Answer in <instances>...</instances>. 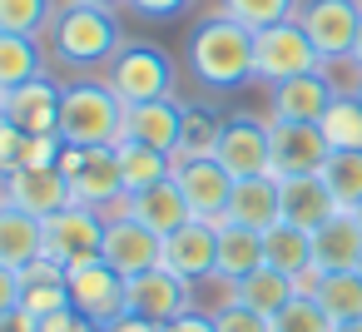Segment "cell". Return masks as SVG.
Segmentation results:
<instances>
[{"label": "cell", "instance_id": "cell-1", "mask_svg": "<svg viewBox=\"0 0 362 332\" xmlns=\"http://www.w3.org/2000/svg\"><path fill=\"white\" fill-rule=\"evenodd\" d=\"M189 70L204 90H243L253 80V30L228 16L199 20L189 35Z\"/></svg>", "mask_w": 362, "mask_h": 332}, {"label": "cell", "instance_id": "cell-2", "mask_svg": "<svg viewBox=\"0 0 362 332\" xmlns=\"http://www.w3.org/2000/svg\"><path fill=\"white\" fill-rule=\"evenodd\" d=\"M50 50L60 65L70 70H90V65H110L119 50H124V35H119V20L110 6H90V0H65L55 11L50 30H45Z\"/></svg>", "mask_w": 362, "mask_h": 332}, {"label": "cell", "instance_id": "cell-3", "mask_svg": "<svg viewBox=\"0 0 362 332\" xmlns=\"http://www.w3.org/2000/svg\"><path fill=\"white\" fill-rule=\"evenodd\" d=\"M105 85L129 109V105H149V100H174L179 75H174L169 50L149 45V40H124V50L105 65Z\"/></svg>", "mask_w": 362, "mask_h": 332}, {"label": "cell", "instance_id": "cell-4", "mask_svg": "<svg viewBox=\"0 0 362 332\" xmlns=\"http://www.w3.org/2000/svg\"><path fill=\"white\" fill-rule=\"evenodd\" d=\"M124 134V105L115 100V90L100 80V85H65V100H60V139L65 144H119Z\"/></svg>", "mask_w": 362, "mask_h": 332}, {"label": "cell", "instance_id": "cell-5", "mask_svg": "<svg viewBox=\"0 0 362 332\" xmlns=\"http://www.w3.org/2000/svg\"><path fill=\"white\" fill-rule=\"evenodd\" d=\"M60 174L70 179V198L100 213H115L124 203V179H119V154L115 144H65L60 149Z\"/></svg>", "mask_w": 362, "mask_h": 332}, {"label": "cell", "instance_id": "cell-6", "mask_svg": "<svg viewBox=\"0 0 362 332\" xmlns=\"http://www.w3.org/2000/svg\"><path fill=\"white\" fill-rule=\"evenodd\" d=\"M317 65H322V55L313 50V40H308V30H303L298 20L253 30V80H263L268 90L283 85V80L313 75Z\"/></svg>", "mask_w": 362, "mask_h": 332}, {"label": "cell", "instance_id": "cell-7", "mask_svg": "<svg viewBox=\"0 0 362 332\" xmlns=\"http://www.w3.org/2000/svg\"><path fill=\"white\" fill-rule=\"evenodd\" d=\"M65 287H70V307L80 317H90L95 327H110L129 312V278L115 273L105 258L95 263H75L65 273Z\"/></svg>", "mask_w": 362, "mask_h": 332}, {"label": "cell", "instance_id": "cell-8", "mask_svg": "<svg viewBox=\"0 0 362 332\" xmlns=\"http://www.w3.org/2000/svg\"><path fill=\"white\" fill-rule=\"evenodd\" d=\"M293 20L308 30V40L322 60H342V55H352L357 30H362V0H303Z\"/></svg>", "mask_w": 362, "mask_h": 332}, {"label": "cell", "instance_id": "cell-9", "mask_svg": "<svg viewBox=\"0 0 362 332\" xmlns=\"http://www.w3.org/2000/svg\"><path fill=\"white\" fill-rule=\"evenodd\" d=\"M45 253L65 268L75 263H95L105 253V213L100 208H85V203H70L60 213L45 218Z\"/></svg>", "mask_w": 362, "mask_h": 332}, {"label": "cell", "instance_id": "cell-10", "mask_svg": "<svg viewBox=\"0 0 362 332\" xmlns=\"http://www.w3.org/2000/svg\"><path fill=\"white\" fill-rule=\"evenodd\" d=\"M0 203H16L35 218H50L60 208H70V179L60 174V164H21L0 174Z\"/></svg>", "mask_w": 362, "mask_h": 332}, {"label": "cell", "instance_id": "cell-11", "mask_svg": "<svg viewBox=\"0 0 362 332\" xmlns=\"http://www.w3.org/2000/svg\"><path fill=\"white\" fill-rule=\"evenodd\" d=\"M268 144H273V179L322 174V164L332 159V144L322 139V129L298 119H268Z\"/></svg>", "mask_w": 362, "mask_h": 332}, {"label": "cell", "instance_id": "cell-12", "mask_svg": "<svg viewBox=\"0 0 362 332\" xmlns=\"http://www.w3.org/2000/svg\"><path fill=\"white\" fill-rule=\"evenodd\" d=\"M159 248H164V238H159L154 228H144L139 218H129L124 203H119L115 213H105V253H100V258H105L115 273L139 278V273L159 268Z\"/></svg>", "mask_w": 362, "mask_h": 332}, {"label": "cell", "instance_id": "cell-13", "mask_svg": "<svg viewBox=\"0 0 362 332\" xmlns=\"http://www.w3.org/2000/svg\"><path fill=\"white\" fill-rule=\"evenodd\" d=\"M214 159H218L233 179H258V174H273L268 119H253V114H233V119H223V134H218Z\"/></svg>", "mask_w": 362, "mask_h": 332}, {"label": "cell", "instance_id": "cell-14", "mask_svg": "<svg viewBox=\"0 0 362 332\" xmlns=\"http://www.w3.org/2000/svg\"><path fill=\"white\" fill-rule=\"evenodd\" d=\"M174 184H179V194H184V203H189L194 218L223 223L238 179H233L218 159H189V164H174Z\"/></svg>", "mask_w": 362, "mask_h": 332}, {"label": "cell", "instance_id": "cell-15", "mask_svg": "<svg viewBox=\"0 0 362 332\" xmlns=\"http://www.w3.org/2000/svg\"><path fill=\"white\" fill-rule=\"evenodd\" d=\"M159 268H169L174 278L184 283H199L218 268V223H204V218H189L184 228H174L159 248Z\"/></svg>", "mask_w": 362, "mask_h": 332}, {"label": "cell", "instance_id": "cell-16", "mask_svg": "<svg viewBox=\"0 0 362 332\" xmlns=\"http://www.w3.org/2000/svg\"><path fill=\"white\" fill-rule=\"evenodd\" d=\"M60 100H65V85L35 75V80L6 90V119L21 134H60Z\"/></svg>", "mask_w": 362, "mask_h": 332}, {"label": "cell", "instance_id": "cell-17", "mask_svg": "<svg viewBox=\"0 0 362 332\" xmlns=\"http://www.w3.org/2000/svg\"><path fill=\"white\" fill-rule=\"evenodd\" d=\"M332 100H337V90H332V80L322 75V65H317L313 75H298V80H283V85L268 90L273 119H298V124H317Z\"/></svg>", "mask_w": 362, "mask_h": 332}, {"label": "cell", "instance_id": "cell-18", "mask_svg": "<svg viewBox=\"0 0 362 332\" xmlns=\"http://www.w3.org/2000/svg\"><path fill=\"white\" fill-rule=\"evenodd\" d=\"M129 312L164 327V322H174L179 312H189V283L174 278L169 268H149V273L129 278Z\"/></svg>", "mask_w": 362, "mask_h": 332}, {"label": "cell", "instance_id": "cell-19", "mask_svg": "<svg viewBox=\"0 0 362 332\" xmlns=\"http://www.w3.org/2000/svg\"><path fill=\"white\" fill-rule=\"evenodd\" d=\"M313 263L322 273H357L362 263V223L357 213H332L322 228H313Z\"/></svg>", "mask_w": 362, "mask_h": 332}, {"label": "cell", "instance_id": "cell-20", "mask_svg": "<svg viewBox=\"0 0 362 332\" xmlns=\"http://www.w3.org/2000/svg\"><path fill=\"white\" fill-rule=\"evenodd\" d=\"M179 124H184V105L179 100H149V105H129L124 109V134L119 139H134V144L174 154L179 149Z\"/></svg>", "mask_w": 362, "mask_h": 332}, {"label": "cell", "instance_id": "cell-21", "mask_svg": "<svg viewBox=\"0 0 362 332\" xmlns=\"http://www.w3.org/2000/svg\"><path fill=\"white\" fill-rule=\"evenodd\" d=\"M278 208H283V223H298V228H322L332 213H342L327 194V184L317 174H303V179H278Z\"/></svg>", "mask_w": 362, "mask_h": 332}, {"label": "cell", "instance_id": "cell-22", "mask_svg": "<svg viewBox=\"0 0 362 332\" xmlns=\"http://www.w3.org/2000/svg\"><path fill=\"white\" fill-rule=\"evenodd\" d=\"M278 218H283V208H278V179H273V174H258V179H238V184H233V198H228L223 223L268 233Z\"/></svg>", "mask_w": 362, "mask_h": 332}, {"label": "cell", "instance_id": "cell-23", "mask_svg": "<svg viewBox=\"0 0 362 332\" xmlns=\"http://www.w3.org/2000/svg\"><path fill=\"white\" fill-rule=\"evenodd\" d=\"M124 213L129 218H139L144 228H154L159 238H169L174 228H184L194 213H189V203H184V194H179V184H174V174L169 179H159L154 189H144V194H129L124 198Z\"/></svg>", "mask_w": 362, "mask_h": 332}, {"label": "cell", "instance_id": "cell-24", "mask_svg": "<svg viewBox=\"0 0 362 332\" xmlns=\"http://www.w3.org/2000/svg\"><path fill=\"white\" fill-rule=\"evenodd\" d=\"M40 253H45V218H35L16 203H0V263L21 273Z\"/></svg>", "mask_w": 362, "mask_h": 332}, {"label": "cell", "instance_id": "cell-25", "mask_svg": "<svg viewBox=\"0 0 362 332\" xmlns=\"http://www.w3.org/2000/svg\"><path fill=\"white\" fill-rule=\"evenodd\" d=\"M115 154H119L124 198H129V194H144V189H154L159 179H169V174H174V154L149 149V144H134V139H119V144H115Z\"/></svg>", "mask_w": 362, "mask_h": 332}, {"label": "cell", "instance_id": "cell-26", "mask_svg": "<svg viewBox=\"0 0 362 332\" xmlns=\"http://www.w3.org/2000/svg\"><path fill=\"white\" fill-rule=\"evenodd\" d=\"M263 263L278 268V273H288V278H298V273L313 263V233L278 218V223L263 233Z\"/></svg>", "mask_w": 362, "mask_h": 332}, {"label": "cell", "instance_id": "cell-27", "mask_svg": "<svg viewBox=\"0 0 362 332\" xmlns=\"http://www.w3.org/2000/svg\"><path fill=\"white\" fill-rule=\"evenodd\" d=\"M218 134H223V114H214L209 105H184V124H179V149H174V164H189V159H214Z\"/></svg>", "mask_w": 362, "mask_h": 332}, {"label": "cell", "instance_id": "cell-28", "mask_svg": "<svg viewBox=\"0 0 362 332\" xmlns=\"http://www.w3.org/2000/svg\"><path fill=\"white\" fill-rule=\"evenodd\" d=\"M298 297V287H293V278L288 273H278V268H253L248 278H238V302L243 307H253V312H263V317H273V312H283L288 302Z\"/></svg>", "mask_w": 362, "mask_h": 332}, {"label": "cell", "instance_id": "cell-29", "mask_svg": "<svg viewBox=\"0 0 362 332\" xmlns=\"http://www.w3.org/2000/svg\"><path fill=\"white\" fill-rule=\"evenodd\" d=\"M45 75V55H40V40L35 35H11L0 30V95Z\"/></svg>", "mask_w": 362, "mask_h": 332}, {"label": "cell", "instance_id": "cell-30", "mask_svg": "<svg viewBox=\"0 0 362 332\" xmlns=\"http://www.w3.org/2000/svg\"><path fill=\"white\" fill-rule=\"evenodd\" d=\"M253 268H263V233L238 228V223H218V273L248 278Z\"/></svg>", "mask_w": 362, "mask_h": 332}, {"label": "cell", "instance_id": "cell-31", "mask_svg": "<svg viewBox=\"0 0 362 332\" xmlns=\"http://www.w3.org/2000/svg\"><path fill=\"white\" fill-rule=\"evenodd\" d=\"M317 179L327 184L332 203L352 213V208L362 203V149H337V154L322 164V174H317Z\"/></svg>", "mask_w": 362, "mask_h": 332}, {"label": "cell", "instance_id": "cell-32", "mask_svg": "<svg viewBox=\"0 0 362 332\" xmlns=\"http://www.w3.org/2000/svg\"><path fill=\"white\" fill-rule=\"evenodd\" d=\"M317 129L332 144V154L337 149H362V100L357 95H337L327 105V114L317 119Z\"/></svg>", "mask_w": 362, "mask_h": 332}, {"label": "cell", "instance_id": "cell-33", "mask_svg": "<svg viewBox=\"0 0 362 332\" xmlns=\"http://www.w3.org/2000/svg\"><path fill=\"white\" fill-rule=\"evenodd\" d=\"M317 302L332 322H357L362 317V273H327L317 287Z\"/></svg>", "mask_w": 362, "mask_h": 332}, {"label": "cell", "instance_id": "cell-34", "mask_svg": "<svg viewBox=\"0 0 362 332\" xmlns=\"http://www.w3.org/2000/svg\"><path fill=\"white\" fill-rule=\"evenodd\" d=\"M303 0H218V16L248 25V30H268V25H283L298 16Z\"/></svg>", "mask_w": 362, "mask_h": 332}, {"label": "cell", "instance_id": "cell-35", "mask_svg": "<svg viewBox=\"0 0 362 332\" xmlns=\"http://www.w3.org/2000/svg\"><path fill=\"white\" fill-rule=\"evenodd\" d=\"M60 11V0H0V30H11V35H45L50 20Z\"/></svg>", "mask_w": 362, "mask_h": 332}, {"label": "cell", "instance_id": "cell-36", "mask_svg": "<svg viewBox=\"0 0 362 332\" xmlns=\"http://www.w3.org/2000/svg\"><path fill=\"white\" fill-rule=\"evenodd\" d=\"M238 302V278H228V273H209V278H199V283H189V307L194 312H204V317H218L223 307H233Z\"/></svg>", "mask_w": 362, "mask_h": 332}, {"label": "cell", "instance_id": "cell-37", "mask_svg": "<svg viewBox=\"0 0 362 332\" xmlns=\"http://www.w3.org/2000/svg\"><path fill=\"white\" fill-rule=\"evenodd\" d=\"M273 322V332H332L337 322L322 312V302L317 297H293L283 312H273L268 317Z\"/></svg>", "mask_w": 362, "mask_h": 332}, {"label": "cell", "instance_id": "cell-38", "mask_svg": "<svg viewBox=\"0 0 362 332\" xmlns=\"http://www.w3.org/2000/svg\"><path fill=\"white\" fill-rule=\"evenodd\" d=\"M21 307L40 322V317H50V312H65V307H70V287H65V283H25Z\"/></svg>", "mask_w": 362, "mask_h": 332}, {"label": "cell", "instance_id": "cell-39", "mask_svg": "<svg viewBox=\"0 0 362 332\" xmlns=\"http://www.w3.org/2000/svg\"><path fill=\"white\" fill-rule=\"evenodd\" d=\"M214 327H218V332H273V322H268L263 312H253V307H243V302H233V307H223V312L214 317Z\"/></svg>", "mask_w": 362, "mask_h": 332}, {"label": "cell", "instance_id": "cell-40", "mask_svg": "<svg viewBox=\"0 0 362 332\" xmlns=\"http://www.w3.org/2000/svg\"><path fill=\"white\" fill-rule=\"evenodd\" d=\"M25 139H30V134H21L11 119H0V174L21 164V149H25Z\"/></svg>", "mask_w": 362, "mask_h": 332}, {"label": "cell", "instance_id": "cell-41", "mask_svg": "<svg viewBox=\"0 0 362 332\" xmlns=\"http://www.w3.org/2000/svg\"><path fill=\"white\" fill-rule=\"evenodd\" d=\"M40 332H105V327H95L90 317H80L75 307H65V312H50V317H40Z\"/></svg>", "mask_w": 362, "mask_h": 332}, {"label": "cell", "instance_id": "cell-42", "mask_svg": "<svg viewBox=\"0 0 362 332\" xmlns=\"http://www.w3.org/2000/svg\"><path fill=\"white\" fill-rule=\"evenodd\" d=\"M124 6H129V11H139L144 20H174V16L189 6V0H124Z\"/></svg>", "mask_w": 362, "mask_h": 332}, {"label": "cell", "instance_id": "cell-43", "mask_svg": "<svg viewBox=\"0 0 362 332\" xmlns=\"http://www.w3.org/2000/svg\"><path fill=\"white\" fill-rule=\"evenodd\" d=\"M21 292H25V283H21V273H16V268H6V263H0V312H11V307H21Z\"/></svg>", "mask_w": 362, "mask_h": 332}, {"label": "cell", "instance_id": "cell-44", "mask_svg": "<svg viewBox=\"0 0 362 332\" xmlns=\"http://www.w3.org/2000/svg\"><path fill=\"white\" fill-rule=\"evenodd\" d=\"M164 332H218V327H214V317H204V312L189 307V312H179L174 322H164Z\"/></svg>", "mask_w": 362, "mask_h": 332}, {"label": "cell", "instance_id": "cell-45", "mask_svg": "<svg viewBox=\"0 0 362 332\" xmlns=\"http://www.w3.org/2000/svg\"><path fill=\"white\" fill-rule=\"evenodd\" d=\"M0 332H40V322L25 307H11V312H0Z\"/></svg>", "mask_w": 362, "mask_h": 332}, {"label": "cell", "instance_id": "cell-46", "mask_svg": "<svg viewBox=\"0 0 362 332\" xmlns=\"http://www.w3.org/2000/svg\"><path fill=\"white\" fill-rule=\"evenodd\" d=\"M322 278H327V273H322L317 263H308V268H303V273L293 278V287H298V297H317V287H322Z\"/></svg>", "mask_w": 362, "mask_h": 332}, {"label": "cell", "instance_id": "cell-47", "mask_svg": "<svg viewBox=\"0 0 362 332\" xmlns=\"http://www.w3.org/2000/svg\"><path fill=\"white\" fill-rule=\"evenodd\" d=\"M105 332H164L159 322H149V317H134V312H124L119 322H110Z\"/></svg>", "mask_w": 362, "mask_h": 332}, {"label": "cell", "instance_id": "cell-48", "mask_svg": "<svg viewBox=\"0 0 362 332\" xmlns=\"http://www.w3.org/2000/svg\"><path fill=\"white\" fill-rule=\"evenodd\" d=\"M332 332H362V317H357V322H337Z\"/></svg>", "mask_w": 362, "mask_h": 332}, {"label": "cell", "instance_id": "cell-49", "mask_svg": "<svg viewBox=\"0 0 362 332\" xmlns=\"http://www.w3.org/2000/svg\"><path fill=\"white\" fill-rule=\"evenodd\" d=\"M352 60L362 65V30H357V45H352Z\"/></svg>", "mask_w": 362, "mask_h": 332}, {"label": "cell", "instance_id": "cell-50", "mask_svg": "<svg viewBox=\"0 0 362 332\" xmlns=\"http://www.w3.org/2000/svg\"><path fill=\"white\" fill-rule=\"evenodd\" d=\"M90 6H110V11H115V6H119V0H90Z\"/></svg>", "mask_w": 362, "mask_h": 332}, {"label": "cell", "instance_id": "cell-51", "mask_svg": "<svg viewBox=\"0 0 362 332\" xmlns=\"http://www.w3.org/2000/svg\"><path fill=\"white\" fill-rule=\"evenodd\" d=\"M0 119H6V95H0Z\"/></svg>", "mask_w": 362, "mask_h": 332}, {"label": "cell", "instance_id": "cell-52", "mask_svg": "<svg viewBox=\"0 0 362 332\" xmlns=\"http://www.w3.org/2000/svg\"><path fill=\"white\" fill-rule=\"evenodd\" d=\"M352 213H357V223H362V203H357V208H352Z\"/></svg>", "mask_w": 362, "mask_h": 332}, {"label": "cell", "instance_id": "cell-53", "mask_svg": "<svg viewBox=\"0 0 362 332\" xmlns=\"http://www.w3.org/2000/svg\"><path fill=\"white\" fill-rule=\"evenodd\" d=\"M357 100H362V85H357Z\"/></svg>", "mask_w": 362, "mask_h": 332}, {"label": "cell", "instance_id": "cell-54", "mask_svg": "<svg viewBox=\"0 0 362 332\" xmlns=\"http://www.w3.org/2000/svg\"><path fill=\"white\" fill-rule=\"evenodd\" d=\"M357 273H362V263H357Z\"/></svg>", "mask_w": 362, "mask_h": 332}]
</instances>
